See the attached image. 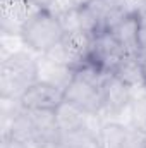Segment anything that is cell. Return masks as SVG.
<instances>
[{
  "label": "cell",
  "instance_id": "obj_24",
  "mask_svg": "<svg viewBox=\"0 0 146 148\" xmlns=\"http://www.w3.org/2000/svg\"><path fill=\"white\" fill-rule=\"evenodd\" d=\"M71 2H72L76 7H86V5H88L91 0H71Z\"/></svg>",
  "mask_w": 146,
  "mask_h": 148
},
{
  "label": "cell",
  "instance_id": "obj_18",
  "mask_svg": "<svg viewBox=\"0 0 146 148\" xmlns=\"http://www.w3.org/2000/svg\"><path fill=\"white\" fill-rule=\"evenodd\" d=\"M122 3H124V7H126L129 16H136L146 5V0H122Z\"/></svg>",
  "mask_w": 146,
  "mask_h": 148
},
{
  "label": "cell",
  "instance_id": "obj_22",
  "mask_svg": "<svg viewBox=\"0 0 146 148\" xmlns=\"http://www.w3.org/2000/svg\"><path fill=\"white\" fill-rule=\"evenodd\" d=\"M138 59H139V64H141V69H143L145 81H146V52H139L138 53Z\"/></svg>",
  "mask_w": 146,
  "mask_h": 148
},
{
  "label": "cell",
  "instance_id": "obj_8",
  "mask_svg": "<svg viewBox=\"0 0 146 148\" xmlns=\"http://www.w3.org/2000/svg\"><path fill=\"white\" fill-rule=\"evenodd\" d=\"M36 79L60 91H65L74 79V69L50 59L48 55H40L36 64Z\"/></svg>",
  "mask_w": 146,
  "mask_h": 148
},
{
  "label": "cell",
  "instance_id": "obj_16",
  "mask_svg": "<svg viewBox=\"0 0 146 148\" xmlns=\"http://www.w3.org/2000/svg\"><path fill=\"white\" fill-rule=\"evenodd\" d=\"M122 148H146V133L138 127H129Z\"/></svg>",
  "mask_w": 146,
  "mask_h": 148
},
{
  "label": "cell",
  "instance_id": "obj_6",
  "mask_svg": "<svg viewBox=\"0 0 146 148\" xmlns=\"http://www.w3.org/2000/svg\"><path fill=\"white\" fill-rule=\"evenodd\" d=\"M64 100L76 105L86 114H96L102 110L103 100H102V86H96L93 83H88L74 74L72 83L64 91Z\"/></svg>",
  "mask_w": 146,
  "mask_h": 148
},
{
  "label": "cell",
  "instance_id": "obj_11",
  "mask_svg": "<svg viewBox=\"0 0 146 148\" xmlns=\"http://www.w3.org/2000/svg\"><path fill=\"white\" fill-rule=\"evenodd\" d=\"M112 74H115V76H117L122 83H126L131 90L146 86L145 74H143V69H141V64H139L138 55H129V53H127V55L117 64V67L112 71Z\"/></svg>",
  "mask_w": 146,
  "mask_h": 148
},
{
  "label": "cell",
  "instance_id": "obj_23",
  "mask_svg": "<svg viewBox=\"0 0 146 148\" xmlns=\"http://www.w3.org/2000/svg\"><path fill=\"white\" fill-rule=\"evenodd\" d=\"M136 17H138V21H139V24H146V5L136 14Z\"/></svg>",
  "mask_w": 146,
  "mask_h": 148
},
{
  "label": "cell",
  "instance_id": "obj_17",
  "mask_svg": "<svg viewBox=\"0 0 146 148\" xmlns=\"http://www.w3.org/2000/svg\"><path fill=\"white\" fill-rule=\"evenodd\" d=\"M76 5H74L71 0H53L52 2V5L46 9L48 12H52L55 17H60L62 14H65V12H69L71 9H74Z\"/></svg>",
  "mask_w": 146,
  "mask_h": 148
},
{
  "label": "cell",
  "instance_id": "obj_10",
  "mask_svg": "<svg viewBox=\"0 0 146 148\" xmlns=\"http://www.w3.org/2000/svg\"><path fill=\"white\" fill-rule=\"evenodd\" d=\"M55 117H57V124H59L62 134H67V133H76V131H81L86 127L88 114L64 100L57 107Z\"/></svg>",
  "mask_w": 146,
  "mask_h": 148
},
{
  "label": "cell",
  "instance_id": "obj_7",
  "mask_svg": "<svg viewBox=\"0 0 146 148\" xmlns=\"http://www.w3.org/2000/svg\"><path fill=\"white\" fill-rule=\"evenodd\" d=\"M21 102L26 110H57L64 102V91L36 81L21 97Z\"/></svg>",
  "mask_w": 146,
  "mask_h": 148
},
{
  "label": "cell",
  "instance_id": "obj_21",
  "mask_svg": "<svg viewBox=\"0 0 146 148\" xmlns=\"http://www.w3.org/2000/svg\"><path fill=\"white\" fill-rule=\"evenodd\" d=\"M29 2H33V3H36L40 9H43V10H46L50 5H52V2L53 0H29Z\"/></svg>",
  "mask_w": 146,
  "mask_h": 148
},
{
  "label": "cell",
  "instance_id": "obj_9",
  "mask_svg": "<svg viewBox=\"0 0 146 148\" xmlns=\"http://www.w3.org/2000/svg\"><path fill=\"white\" fill-rule=\"evenodd\" d=\"M139 21L136 16H127L126 19H122L110 33L113 38L122 45V48L126 50V53L129 55H138L139 48H138V33H139Z\"/></svg>",
  "mask_w": 146,
  "mask_h": 148
},
{
  "label": "cell",
  "instance_id": "obj_2",
  "mask_svg": "<svg viewBox=\"0 0 146 148\" xmlns=\"http://www.w3.org/2000/svg\"><path fill=\"white\" fill-rule=\"evenodd\" d=\"M21 35L28 48H31L40 55H45L64 38L65 33L62 29L59 17H55L48 10H40L36 16H33L26 23Z\"/></svg>",
  "mask_w": 146,
  "mask_h": 148
},
{
  "label": "cell",
  "instance_id": "obj_20",
  "mask_svg": "<svg viewBox=\"0 0 146 148\" xmlns=\"http://www.w3.org/2000/svg\"><path fill=\"white\" fill-rule=\"evenodd\" d=\"M138 48L139 52H146V24L139 26V33H138Z\"/></svg>",
  "mask_w": 146,
  "mask_h": 148
},
{
  "label": "cell",
  "instance_id": "obj_13",
  "mask_svg": "<svg viewBox=\"0 0 146 148\" xmlns=\"http://www.w3.org/2000/svg\"><path fill=\"white\" fill-rule=\"evenodd\" d=\"M62 145L65 148H100V141L96 134L81 129L76 133L62 134Z\"/></svg>",
  "mask_w": 146,
  "mask_h": 148
},
{
  "label": "cell",
  "instance_id": "obj_19",
  "mask_svg": "<svg viewBox=\"0 0 146 148\" xmlns=\"http://www.w3.org/2000/svg\"><path fill=\"white\" fill-rule=\"evenodd\" d=\"M0 148H29L26 143L19 141V140H14L10 136H5L2 138V143H0Z\"/></svg>",
  "mask_w": 146,
  "mask_h": 148
},
{
  "label": "cell",
  "instance_id": "obj_3",
  "mask_svg": "<svg viewBox=\"0 0 146 148\" xmlns=\"http://www.w3.org/2000/svg\"><path fill=\"white\" fill-rule=\"evenodd\" d=\"M91 38L93 36H89L86 33H81V31L65 33L64 38L52 50H48L45 55H48L50 59H53L60 64H65L72 69H77L79 66L88 62Z\"/></svg>",
  "mask_w": 146,
  "mask_h": 148
},
{
  "label": "cell",
  "instance_id": "obj_14",
  "mask_svg": "<svg viewBox=\"0 0 146 148\" xmlns=\"http://www.w3.org/2000/svg\"><path fill=\"white\" fill-rule=\"evenodd\" d=\"M26 48V43H24V38L21 33H7V31H0V52H2V59L9 57L10 53L14 52H19Z\"/></svg>",
  "mask_w": 146,
  "mask_h": 148
},
{
  "label": "cell",
  "instance_id": "obj_4",
  "mask_svg": "<svg viewBox=\"0 0 146 148\" xmlns=\"http://www.w3.org/2000/svg\"><path fill=\"white\" fill-rule=\"evenodd\" d=\"M126 55H127L126 50L113 38V35L110 31L98 33L91 38L88 62H91L93 66H96L103 73H112Z\"/></svg>",
  "mask_w": 146,
  "mask_h": 148
},
{
  "label": "cell",
  "instance_id": "obj_12",
  "mask_svg": "<svg viewBox=\"0 0 146 148\" xmlns=\"http://www.w3.org/2000/svg\"><path fill=\"white\" fill-rule=\"evenodd\" d=\"M127 129L129 127H126L120 122H113V121L107 122L98 134L100 148H122Z\"/></svg>",
  "mask_w": 146,
  "mask_h": 148
},
{
  "label": "cell",
  "instance_id": "obj_1",
  "mask_svg": "<svg viewBox=\"0 0 146 148\" xmlns=\"http://www.w3.org/2000/svg\"><path fill=\"white\" fill-rule=\"evenodd\" d=\"M38 57L26 47L0 60V98H21L36 83Z\"/></svg>",
  "mask_w": 146,
  "mask_h": 148
},
{
  "label": "cell",
  "instance_id": "obj_15",
  "mask_svg": "<svg viewBox=\"0 0 146 148\" xmlns=\"http://www.w3.org/2000/svg\"><path fill=\"white\" fill-rule=\"evenodd\" d=\"M60 24H62V29L64 33H76V31H81L79 28V7H74L69 12L62 14L59 17Z\"/></svg>",
  "mask_w": 146,
  "mask_h": 148
},
{
  "label": "cell",
  "instance_id": "obj_5",
  "mask_svg": "<svg viewBox=\"0 0 146 148\" xmlns=\"http://www.w3.org/2000/svg\"><path fill=\"white\" fill-rule=\"evenodd\" d=\"M132 98V91L131 88L122 83L115 74H107L103 83H102V100H103V107L100 114L107 119V121H115V117L124 110Z\"/></svg>",
  "mask_w": 146,
  "mask_h": 148
}]
</instances>
